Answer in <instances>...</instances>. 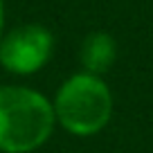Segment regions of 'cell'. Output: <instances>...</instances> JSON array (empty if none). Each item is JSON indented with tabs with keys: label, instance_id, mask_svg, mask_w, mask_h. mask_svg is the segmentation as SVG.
Returning <instances> with one entry per match:
<instances>
[{
	"label": "cell",
	"instance_id": "6da1fadb",
	"mask_svg": "<svg viewBox=\"0 0 153 153\" xmlns=\"http://www.w3.org/2000/svg\"><path fill=\"white\" fill-rule=\"evenodd\" d=\"M54 128L48 95L29 86H0V153H34L50 142Z\"/></svg>",
	"mask_w": 153,
	"mask_h": 153
},
{
	"label": "cell",
	"instance_id": "7a4b0ae2",
	"mask_svg": "<svg viewBox=\"0 0 153 153\" xmlns=\"http://www.w3.org/2000/svg\"><path fill=\"white\" fill-rule=\"evenodd\" d=\"M56 126L74 137H95L110 124L115 99L104 76L74 72L52 97Z\"/></svg>",
	"mask_w": 153,
	"mask_h": 153
},
{
	"label": "cell",
	"instance_id": "3957f363",
	"mask_svg": "<svg viewBox=\"0 0 153 153\" xmlns=\"http://www.w3.org/2000/svg\"><path fill=\"white\" fill-rule=\"evenodd\" d=\"M54 54V34L45 25L25 23L5 32L0 41V65L9 74L32 76L50 63Z\"/></svg>",
	"mask_w": 153,
	"mask_h": 153
},
{
	"label": "cell",
	"instance_id": "277c9868",
	"mask_svg": "<svg viewBox=\"0 0 153 153\" xmlns=\"http://www.w3.org/2000/svg\"><path fill=\"white\" fill-rule=\"evenodd\" d=\"M117 54H120V48H117V41H115L113 34L101 32V29L90 32L81 41V45H79V65H81V72L104 76L115 65Z\"/></svg>",
	"mask_w": 153,
	"mask_h": 153
},
{
	"label": "cell",
	"instance_id": "5b68a950",
	"mask_svg": "<svg viewBox=\"0 0 153 153\" xmlns=\"http://www.w3.org/2000/svg\"><path fill=\"white\" fill-rule=\"evenodd\" d=\"M5 20H7V11H5V0H0V41L5 36Z\"/></svg>",
	"mask_w": 153,
	"mask_h": 153
}]
</instances>
